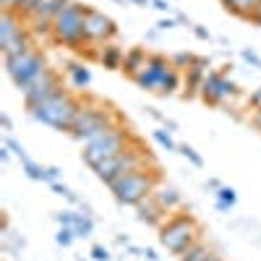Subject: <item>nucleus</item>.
<instances>
[{
	"instance_id": "obj_37",
	"label": "nucleus",
	"mask_w": 261,
	"mask_h": 261,
	"mask_svg": "<svg viewBox=\"0 0 261 261\" xmlns=\"http://www.w3.org/2000/svg\"><path fill=\"white\" fill-rule=\"evenodd\" d=\"M141 258H146V261H160V256H157L154 248H141Z\"/></svg>"
},
{
	"instance_id": "obj_5",
	"label": "nucleus",
	"mask_w": 261,
	"mask_h": 261,
	"mask_svg": "<svg viewBox=\"0 0 261 261\" xmlns=\"http://www.w3.org/2000/svg\"><path fill=\"white\" fill-rule=\"evenodd\" d=\"M86 8L89 6L71 0V6L53 21V42H58L63 47H71L76 53H84L89 47V39H86Z\"/></svg>"
},
{
	"instance_id": "obj_9",
	"label": "nucleus",
	"mask_w": 261,
	"mask_h": 261,
	"mask_svg": "<svg viewBox=\"0 0 261 261\" xmlns=\"http://www.w3.org/2000/svg\"><path fill=\"white\" fill-rule=\"evenodd\" d=\"M199 97L206 102V105H217V107H225L230 105L235 97H241V86H238L230 76H227V68L225 71H209L204 84H201V92Z\"/></svg>"
},
{
	"instance_id": "obj_36",
	"label": "nucleus",
	"mask_w": 261,
	"mask_h": 261,
	"mask_svg": "<svg viewBox=\"0 0 261 261\" xmlns=\"http://www.w3.org/2000/svg\"><path fill=\"white\" fill-rule=\"evenodd\" d=\"M151 8H157L160 13H172L170 0H151Z\"/></svg>"
},
{
	"instance_id": "obj_30",
	"label": "nucleus",
	"mask_w": 261,
	"mask_h": 261,
	"mask_svg": "<svg viewBox=\"0 0 261 261\" xmlns=\"http://www.w3.org/2000/svg\"><path fill=\"white\" fill-rule=\"evenodd\" d=\"M110 248H105V246H92V261H110Z\"/></svg>"
},
{
	"instance_id": "obj_40",
	"label": "nucleus",
	"mask_w": 261,
	"mask_h": 261,
	"mask_svg": "<svg viewBox=\"0 0 261 261\" xmlns=\"http://www.w3.org/2000/svg\"><path fill=\"white\" fill-rule=\"evenodd\" d=\"M11 154H13V151L3 144V149H0V160H3V162H11Z\"/></svg>"
},
{
	"instance_id": "obj_7",
	"label": "nucleus",
	"mask_w": 261,
	"mask_h": 261,
	"mask_svg": "<svg viewBox=\"0 0 261 261\" xmlns=\"http://www.w3.org/2000/svg\"><path fill=\"white\" fill-rule=\"evenodd\" d=\"M146 167H154V160H151V154L139 144H130L128 149H123L120 154L110 157V160H105L102 165L94 167V175L105 183V186H110L115 183L118 178L128 175V172H134V170H146Z\"/></svg>"
},
{
	"instance_id": "obj_45",
	"label": "nucleus",
	"mask_w": 261,
	"mask_h": 261,
	"mask_svg": "<svg viewBox=\"0 0 261 261\" xmlns=\"http://www.w3.org/2000/svg\"><path fill=\"white\" fill-rule=\"evenodd\" d=\"M81 261H84V258H81Z\"/></svg>"
},
{
	"instance_id": "obj_20",
	"label": "nucleus",
	"mask_w": 261,
	"mask_h": 261,
	"mask_svg": "<svg viewBox=\"0 0 261 261\" xmlns=\"http://www.w3.org/2000/svg\"><path fill=\"white\" fill-rule=\"evenodd\" d=\"M68 6H71V0H45V6L39 8L37 16H39V18H47V21H55Z\"/></svg>"
},
{
	"instance_id": "obj_24",
	"label": "nucleus",
	"mask_w": 261,
	"mask_h": 261,
	"mask_svg": "<svg viewBox=\"0 0 261 261\" xmlns=\"http://www.w3.org/2000/svg\"><path fill=\"white\" fill-rule=\"evenodd\" d=\"M21 170H24L27 178H32V180H45V170H47V167H42L39 162H34V160L29 157V160L21 162Z\"/></svg>"
},
{
	"instance_id": "obj_16",
	"label": "nucleus",
	"mask_w": 261,
	"mask_h": 261,
	"mask_svg": "<svg viewBox=\"0 0 261 261\" xmlns=\"http://www.w3.org/2000/svg\"><path fill=\"white\" fill-rule=\"evenodd\" d=\"M89 58L99 60L107 71H120L123 68V58H125V50L120 45H115V42H107V45H92L89 50Z\"/></svg>"
},
{
	"instance_id": "obj_18",
	"label": "nucleus",
	"mask_w": 261,
	"mask_h": 261,
	"mask_svg": "<svg viewBox=\"0 0 261 261\" xmlns=\"http://www.w3.org/2000/svg\"><path fill=\"white\" fill-rule=\"evenodd\" d=\"M178 261H222V256L217 253V251L204 241V238H201V241H199V243H193L183 256H178Z\"/></svg>"
},
{
	"instance_id": "obj_26",
	"label": "nucleus",
	"mask_w": 261,
	"mask_h": 261,
	"mask_svg": "<svg viewBox=\"0 0 261 261\" xmlns=\"http://www.w3.org/2000/svg\"><path fill=\"white\" fill-rule=\"evenodd\" d=\"M73 241H76V232H73V227H58L55 243H58L60 248H68V246H71Z\"/></svg>"
},
{
	"instance_id": "obj_34",
	"label": "nucleus",
	"mask_w": 261,
	"mask_h": 261,
	"mask_svg": "<svg viewBox=\"0 0 261 261\" xmlns=\"http://www.w3.org/2000/svg\"><path fill=\"white\" fill-rule=\"evenodd\" d=\"M178 27V18L175 16H165L162 21H160V24H157V29L160 32H167V29H175Z\"/></svg>"
},
{
	"instance_id": "obj_3",
	"label": "nucleus",
	"mask_w": 261,
	"mask_h": 261,
	"mask_svg": "<svg viewBox=\"0 0 261 261\" xmlns=\"http://www.w3.org/2000/svg\"><path fill=\"white\" fill-rule=\"evenodd\" d=\"M118 123H123V120L118 118V113L113 110V107H107V105H102L97 99H84L68 136L76 139L84 146V144H89L92 139H97L99 134H105L107 128H113Z\"/></svg>"
},
{
	"instance_id": "obj_25",
	"label": "nucleus",
	"mask_w": 261,
	"mask_h": 261,
	"mask_svg": "<svg viewBox=\"0 0 261 261\" xmlns=\"http://www.w3.org/2000/svg\"><path fill=\"white\" fill-rule=\"evenodd\" d=\"M154 141H157L162 149H167V151H178V149H180V146L175 144V139L170 136V130H162V128L154 130Z\"/></svg>"
},
{
	"instance_id": "obj_10",
	"label": "nucleus",
	"mask_w": 261,
	"mask_h": 261,
	"mask_svg": "<svg viewBox=\"0 0 261 261\" xmlns=\"http://www.w3.org/2000/svg\"><path fill=\"white\" fill-rule=\"evenodd\" d=\"M118 37V24L102 11L97 8H86V39L89 45H107V42H115Z\"/></svg>"
},
{
	"instance_id": "obj_4",
	"label": "nucleus",
	"mask_w": 261,
	"mask_h": 261,
	"mask_svg": "<svg viewBox=\"0 0 261 261\" xmlns=\"http://www.w3.org/2000/svg\"><path fill=\"white\" fill-rule=\"evenodd\" d=\"M130 144H139V139L134 136V130H130L125 123H118L113 128H107L105 134H99L97 139H92L89 144H84L81 146V160L94 170L105 160L120 154V151L128 149Z\"/></svg>"
},
{
	"instance_id": "obj_11",
	"label": "nucleus",
	"mask_w": 261,
	"mask_h": 261,
	"mask_svg": "<svg viewBox=\"0 0 261 261\" xmlns=\"http://www.w3.org/2000/svg\"><path fill=\"white\" fill-rule=\"evenodd\" d=\"M60 89H63L60 73H58L55 68H50L39 81H34L29 89L24 92V105H27V110H34V107H39L42 102H47L50 97H55Z\"/></svg>"
},
{
	"instance_id": "obj_6",
	"label": "nucleus",
	"mask_w": 261,
	"mask_h": 261,
	"mask_svg": "<svg viewBox=\"0 0 261 261\" xmlns=\"http://www.w3.org/2000/svg\"><path fill=\"white\" fill-rule=\"evenodd\" d=\"M162 180L157 167H146V170H134L128 175L118 178L115 183H110V193L115 196V201L123 206H136L139 201H144L146 196H151L154 186Z\"/></svg>"
},
{
	"instance_id": "obj_8",
	"label": "nucleus",
	"mask_w": 261,
	"mask_h": 261,
	"mask_svg": "<svg viewBox=\"0 0 261 261\" xmlns=\"http://www.w3.org/2000/svg\"><path fill=\"white\" fill-rule=\"evenodd\" d=\"M3 63H6V71H8L11 81L16 84V89L21 94H24L34 81H39L42 76L50 71L45 55H42L37 47L24 53V55H16V58H3Z\"/></svg>"
},
{
	"instance_id": "obj_44",
	"label": "nucleus",
	"mask_w": 261,
	"mask_h": 261,
	"mask_svg": "<svg viewBox=\"0 0 261 261\" xmlns=\"http://www.w3.org/2000/svg\"><path fill=\"white\" fill-rule=\"evenodd\" d=\"M18 3H21V0H16V6H18ZM13 11H16V8H13Z\"/></svg>"
},
{
	"instance_id": "obj_12",
	"label": "nucleus",
	"mask_w": 261,
	"mask_h": 261,
	"mask_svg": "<svg viewBox=\"0 0 261 261\" xmlns=\"http://www.w3.org/2000/svg\"><path fill=\"white\" fill-rule=\"evenodd\" d=\"M170 68H172V63H170V58H167V55L149 53V63H146V68H144L134 81L139 84V89H144V92H157V89H160L162 76H165Z\"/></svg>"
},
{
	"instance_id": "obj_27",
	"label": "nucleus",
	"mask_w": 261,
	"mask_h": 261,
	"mask_svg": "<svg viewBox=\"0 0 261 261\" xmlns=\"http://www.w3.org/2000/svg\"><path fill=\"white\" fill-rule=\"evenodd\" d=\"M178 151H180V154H183V157H186V160H188V162H191L193 167H204V160H201V154H199V151H196L193 146L183 144V146H180Z\"/></svg>"
},
{
	"instance_id": "obj_38",
	"label": "nucleus",
	"mask_w": 261,
	"mask_h": 261,
	"mask_svg": "<svg viewBox=\"0 0 261 261\" xmlns=\"http://www.w3.org/2000/svg\"><path fill=\"white\" fill-rule=\"evenodd\" d=\"M251 125H253L256 130H261V110H253V113H251Z\"/></svg>"
},
{
	"instance_id": "obj_14",
	"label": "nucleus",
	"mask_w": 261,
	"mask_h": 261,
	"mask_svg": "<svg viewBox=\"0 0 261 261\" xmlns=\"http://www.w3.org/2000/svg\"><path fill=\"white\" fill-rule=\"evenodd\" d=\"M151 196H154V201L172 217V214H178L186 209V201H183V193L175 188V186H170L167 180H160L154 186V191H151Z\"/></svg>"
},
{
	"instance_id": "obj_19",
	"label": "nucleus",
	"mask_w": 261,
	"mask_h": 261,
	"mask_svg": "<svg viewBox=\"0 0 261 261\" xmlns=\"http://www.w3.org/2000/svg\"><path fill=\"white\" fill-rule=\"evenodd\" d=\"M65 71H68V79H71V84L76 86V89H81V92L89 89V84H92V71L86 68L84 63H68V65H65Z\"/></svg>"
},
{
	"instance_id": "obj_21",
	"label": "nucleus",
	"mask_w": 261,
	"mask_h": 261,
	"mask_svg": "<svg viewBox=\"0 0 261 261\" xmlns=\"http://www.w3.org/2000/svg\"><path fill=\"white\" fill-rule=\"evenodd\" d=\"M214 196H217V209H220V212H230V209L238 204V193H235V188H230V186H222Z\"/></svg>"
},
{
	"instance_id": "obj_28",
	"label": "nucleus",
	"mask_w": 261,
	"mask_h": 261,
	"mask_svg": "<svg viewBox=\"0 0 261 261\" xmlns=\"http://www.w3.org/2000/svg\"><path fill=\"white\" fill-rule=\"evenodd\" d=\"M6 146H8L11 151H13V154H16V157H18L21 162H24V160H29V154H27V149L21 146V144H18V141H16V139H13L11 134H6Z\"/></svg>"
},
{
	"instance_id": "obj_42",
	"label": "nucleus",
	"mask_w": 261,
	"mask_h": 261,
	"mask_svg": "<svg viewBox=\"0 0 261 261\" xmlns=\"http://www.w3.org/2000/svg\"><path fill=\"white\" fill-rule=\"evenodd\" d=\"M118 243H120V246H130V241H128V235H118Z\"/></svg>"
},
{
	"instance_id": "obj_39",
	"label": "nucleus",
	"mask_w": 261,
	"mask_h": 261,
	"mask_svg": "<svg viewBox=\"0 0 261 261\" xmlns=\"http://www.w3.org/2000/svg\"><path fill=\"white\" fill-rule=\"evenodd\" d=\"M0 125H3V130H6V134H11V130H13V125H11V118L3 113V115H0Z\"/></svg>"
},
{
	"instance_id": "obj_23",
	"label": "nucleus",
	"mask_w": 261,
	"mask_h": 261,
	"mask_svg": "<svg viewBox=\"0 0 261 261\" xmlns=\"http://www.w3.org/2000/svg\"><path fill=\"white\" fill-rule=\"evenodd\" d=\"M196 58H199V55H193V53H188V50H180V53H175V55L170 58V63H172V68H178L180 73H186L188 68H193Z\"/></svg>"
},
{
	"instance_id": "obj_35",
	"label": "nucleus",
	"mask_w": 261,
	"mask_h": 261,
	"mask_svg": "<svg viewBox=\"0 0 261 261\" xmlns=\"http://www.w3.org/2000/svg\"><path fill=\"white\" fill-rule=\"evenodd\" d=\"M191 29H193V34H196V37L204 39V42H209V39H212V32H209L206 27H201V24H193Z\"/></svg>"
},
{
	"instance_id": "obj_1",
	"label": "nucleus",
	"mask_w": 261,
	"mask_h": 261,
	"mask_svg": "<svg viewBox=\"0 0 261 261\" xmlns=\"http://www.w3.org/2000/svg\"><path fill=\"white\" fill-rule=\"evenodd\" d=\"M84 99H79L73 92L60 89L55 97H50L47 102H42L39 107L29 110V115L34 120H39L42 125H47L53 130H60V134H71V128L76 123V115L81 110Z\"/></svg>"
},
{
	"instance_id": "obj_17",
	"label": "nucleus",
	"mask_w": 261,
	"mask_h": 261,
	"mask_svg": "<svg viewBox=\"0 0 261 261\" xmlns=\"http://www.w3.org/2000/svg\"><path fill=\"white\" fill-rule=\"evenodd\" d=\"M146 63H149V53L144 50V47H130V50H125V58H123V73L128 76V79H136L144 68H146Z\"/></svg>"
},
{
	"instance_id": "obj_33",
	"label": "nucleus",
	"mask_w": 261,
	"mask_h": 261,
	"mask_svg": "<svg viewBox=\"0 0 261 261\" xmlns=\"http://www.w3.org/2000/svg\"><path fill=\"white\" fill-rule=\"evenodd\" d=\"M60 175H63V172H60V167L50 165V167L45 170V183H47V186H50V183H58V180H60Z\"/></svg>"
},
{
	"instance_id": "obj_22",
	"label": "nucleus",
	"mask_w": 261,
	"mask_h": 261,
	"mask_svg": "<svg viewBox=\"0 0 261 261\" xmlns=\"http://www.w3.org/2000/svg\"><path fill=\"white\" fill-rule=\"evenodd\" d=\"M73 232H76V238H89V235L94 232V220H92V214H86V212H76Z\"/></svg>"
},
{
	"instance_id": "obj_15",
	"label": "nucleus",
	"mask_w": 261,
	"mask_h": 261,
	"mask_svg": "<svg viewBox=\"0 0 261 261\" xmlns=\"http://www.w3.org/2000/svg\"><path fill=\"white\" fill-rule=\"evenodd\" d=\"M134 209H136V220H139L141 225H146V227H157V230L167 222V217H170V214L154 201V196H146V199L139 201Z\"/></svg>"
},
{
	"instance_id": "obj_29",
	"label": "nucleus",
	"mask_w": 261,
	"mask_h": 261,
	"mask_svg": "<svg viewBox=\"0 0 261 261\" xmlns=\"http://www.w3.org/2000/svg\"><path fill=\"white\" fill-rule=\"evenodd\" d=\"M55 222H58V227H73V222H76V212H71V209L58 212V214H55Z\"/></svg>"
},
{
	"instance_id": "obj_2",
	"label": "nucleus",
	"mask_w": 261,
	"mask_h": 261,
	"mask_svg": "<svg viewBox=\"0 0 261 261\" xmlns=\"http://www.w3.org/2000/svg\"><path fill=\"white\" fill-rule=\"evenodd\" d=\"M201 235H204V230H201L199 220L188 209H183L178 214L167 217V222L160 227V246L172 256H183L193 243L201 241Z\"/></svg>"
},
{
	"instance_id": "obj_32",
	"label": "nucleus",
	"mask_w": 261,
	"mask_h": 261,
	"mask_svg": "<svg viewBox=\"0 0 261 261\" xmlns=\"http://www.w3.org/2000/svg\"><path fill=\"white\" fill-rule=\"evenodd\" d=\"M246 102H248L251 110H261V86H258V89H253V92L246 97Z\"/></svg>"
},
{
	"instance_id": "obj_31",
	"label": "nucleus",
	"mask_w": 261,
	"mask_h": 261,
	"mask_svg": "<svg viewBox=\"0 0 261 261\" xmlns=\"http://www.w3.org/2000/svg\"><path fill=\"white\" fill-rule=\"evenodd\" d=\"M241 58H243V60H246L248 65H253V68H258V71H261V58H258V55H256L253 50L243 47V50H241Z\"/></svg>"
},
{
	"instance_id": "obj_13",
	"label": "nucleus",
	"mask_w": 261,
	"mask_h": 261,
	"mask_svg": "<svg viewBox=\"0 0 261 261\" xmlns=\"http://www.w3.org/2000/svg\"><path fill=\"white\" fill-rule=\"evenodd\" d=\"M209 71H212V60L204 58V55H199V58H196V63H193V68H188L183 73V97L186 99L199 97L201 84H204V79H206Z\"/></svg>"
},
{
	"instance_id": "obj_41",
	"label": "nucleus",
	"mask_w": 261,
	"mask_h": 261,
	"mask_svg": "<svg viewBox=\"0 0 261 261\" xmlns=\"http://www.w3.org/2000/svg\"><path fill=\"white\" fill-rule=\"evenodd\" d=\"M206 188H212V191L217 193V191H220V188H222V183H220V180H217V178H209V180H206Z\"/></svg>"
},
{
	"instance_id": "obj_43",
	"label": "nucleus",
	"mask_w": 261,
	"mask_h": 261,
	"mask_svg": "<svg viewBox=\"0 0 261 261\" xmlns=\"http://www.w3.org/2000/svg\"><path fill=\"white\" fill-rule=\"evenodd\" d=\"M165 125H167L170 130H175V128H178V123H175V120H165Z\"/></svg>"
}]
</instances>
